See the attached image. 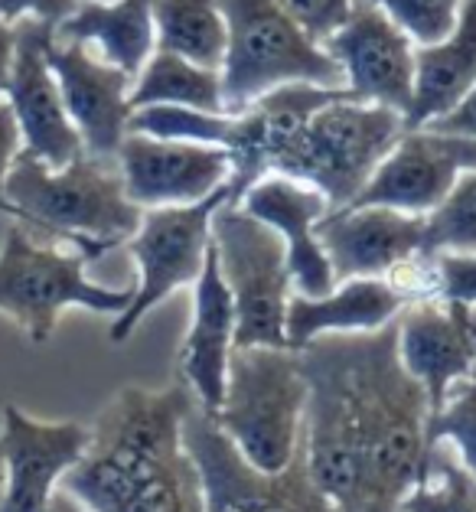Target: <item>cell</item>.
<instances>
[{
  "mask_svg": "<svg viewBox=\"0 0 476 512\" xmlns=\"http://www.w3.org/2000/svg\"><path fill=\"white\" fill-rule=\"evenodd\" d=\"M405 131V115L343 92L310 115L284 177L317 186L330 209L349 206Z\"/></svg>",
  "mask_w": 476,
  "mask_h": 512,
  "instance_id": "52a82bcc",
  "label": "cell"
},
{
  "mask_svg": "<svg viewBox=\"0 0 476 512\" xmlns=\"http://www.w3.org/2000/svg\"><path fill=\"white\" fill-rule=\"evenodd\" d=\"M349 89H327V85H281L268 95H261L242 111H225L219 147L232 157V203L255 180L268 173H284L287 160L294 154V144L304 124L317 108Z\"/></svg>",
  "mask_w": 476,
  "mask_h": 512,
  "instance_id": "7c38bea8",
  "label": "cell"
},
{
  "mask_svg": "<svg viewBox=\"0 0 476 512\" xmlns=\"http://www.w3.org/2000/svg\"><path fill=\"white\" fill-rule=\"evenodd\" d=\"M89 255L79 248L62 252L56 242L40 239L14 219L0 245V314L23 330L33 346L56 333L62 310L85 307L92 314L118 317L128 310L134 287H105L85 274Z\"/></svg>",
  "mask_w": 476,
  "mask_h": 512,
  "instance_id": "8992f818",
  "label": "cell"
},
{
  "mask_svg": "<svg viewBox=\"0 0 476 512\" xmlns=\"http://www.w3.org/2000/svg\"><path fill=\"white\" fill-rule=\"evenodd\" d=\"M49 69L59 82L62 102L82 137L85 154L115 160L131 134V76L111 66L92 46L56 40L46 49Z\"/></svg>",
  "mask_w": 476,
  "mask_h": 512,
  "instance_id": "e0dca14e",
  "label": "cell"
},
{
  "mask_svg": "<svg viewBox=\"0 0 476 512\" xmlns=\"http://www.w3.org/2000/svg\"><path fill=\"white\" fill-rule=\"evenodd\" d=\"M424 278L418 297L476 307V252L473 255H431L421 258Z\"/></svg>",
  "mask_w": 476,
  "mask_h": 512,
  "instance_id": "4dcf8cb0",
  "label": "cell"
},
{
  "mask_svg": "<svg viewBox=\"0 0 476 512\" xmlns=\"http://www.w3.org/2000/svg\"><path fill=\"white\" fill-rule=\"evenodd\" d=\"M183 437L203 477L209 512H336L320 486L310 480L304 444L284 470H255L219 431L216 418L196 402L186 411Z\"/></svg>",
  "mask_w": 476,
  "mask_h": 512,
  "instance_id": "30bf717a",
  "label": "cell"
},
{
  "mask_svg": "<svg viewBox=\"0 0 476 512\" xmlns=\"http://www.w3.org/2000/svg\"><path fill=\"white\" fill-rule=\"evenodd\" d=\"M4 199L20 226L46 242H69L89 261L128 242L144 212L124 193L115 160L92 154L66 167H46L20 151L7 173Z\"/></svg>",
  "mask_w": 476,
  "mask_h": 512,
  "instance_id": "3957f363",
  "label": "cell"
},
{
  "mask_svg": "<svg viewBox=\"0 0 476 512\" xmlns=\"http://www.w3.org/2000/svg\"><path fill=\"white\" fill-rule=\"evenodd\" d=\"M454 141V151L460 157L463 170H476V141H463V137H450Z\"/></svg>",
  "mask_w": 476,
  "mask_h": 512,
  "instance_id": "74e56055",
  "label": "cell"
},
{
  "mask_svg": "<svg viewBox=\"0 0 476 512\" xmlns=\"http://www.w3.org/2000/svg\"><path fill=\"white\" fill-rule=\"evenodd\" d=\"M323 49L356 98L405 115L415 89V43L372 0H353L349 17L323 40Z\"/></svg>",
  "mask_w": 476,
  "mask_h": 512,
  "instance_id": "9a60e30c",
  "label": "cell"
},
{
  "mask_svg": "<svg viewBox=\"0 0 476 512\" xmlns=\"http://www.w3.org/2000/svg\"><path fill=\"white\" fill-rule=\"evenodd\" d=\"M157 49L206 69H222L225 17L219 0H154Z\"/></svg>",
  "mask_w": 476,
  "mask_h": 512,
  "instance_id": "484cf974",
  "label": "cell"
},
{
  "mask_svg": "<svg viewBox=\"0 0 476 512\" xmlns=\"http://www.w3.org/2000/svg\"><path fill=\"white\" fill-rule=\"evenodd\" d=\"M46 512H92V509L85 503H79V499H75L69 490H62V486H59V490L53 493V499H49Z\"/></svg>",
  "mask_w": 476,
  "mask_h": 512,
  "instance_id": "8d00e7d4",
  "label": "cell"
},
{
  "mask_svg": "<svg viewBox=\"0 0 476 512\" xmlns=\"http://www.w3.org/2000/svg\"><path fill=\"white\" fill-rule=\"evenodd\" d=\"M20 151H23V144H20L17 118H14V111H10L7 98H0V206H10L4 199V183Z\"/></svg>",
  "mask_w": 476,
  "mask_h": 512,
  "instance_id": "836d02e7",
  "label": "cell"
},
{
  "mask_svg": "<svg viewBox=\"0 0 476 512\" xmlns=\"http://www.w3.org/2000/svg\"><path fill=\"white\" fill-rule=\"evenodd\" d=\"M415 301L392 278H349L336 281L327 294H291L287 301V346L304 349L330 333H372L395 323L398 314Z\"/></svg>",
  "mask_w": 476,
  "mask_h": 512,
  "instance_id": "7402d4cb",
  "label": "cell"
},
{
  "mask_svg": "<svg viewBox=\"0 0 476 512\" xmlns=\"http://www.w3.org/2000/svg\"><path fill=\"white\" fill-rule=\"evenodd\" d=\"M402 512H476V477L447 444H434L428 470L408 493Z\"/></svg>",
  "mask_w": 476,
  "mask_h": 512,
  "instance_id": "83f0119b",
  "label": "cell"
},
{
  "mask_svg": "<svg viewBox=\"0 0 476 512\" xmlns=\"http://www.w3.org/2000/svg\"><path fill=\"white\" fill-rule=\"evenodd\" d=\"M0 216H10V219H14V209H10V206H0Z\"/></svg>",
  "mask_w": 476,
  "mask_h": 512,
  "instance_id": "f35d334b",
  "label": "cell"
},
{
  "mask_svg": "<svg viewBox=\"0 0 476 512\" xmlns=\"http://www.w3.org/2000/svg\"><path fill=\"white\" fill-rule=\"evenodd\" d=\"M170 105L193 111H225L222 72L196 66V62L154 49L131 82V108Z\"/></svg>",
  "mask_w": 476,
  "mask_h": 512,
  "instance_id": "d4e9b609",
  "label": "cell"
},
{
  "mask_svg": "<svg viewBox=\"0 0 476 512\" xmlns=\"http://www.w3.org/2000/svg\"><path fill=\"white\" fill-rule=\"evenodd\" d=\"M307 376L287 346L232 349L225 392L212 411L219 431L255 470L278 473L304 444Z\"/></svg>",
  "mask_w": 476,
  "mask_h": 512,
  "instance_id": "277c9868",
  "label": "cell"
},
{
  "mask_svg": "<svg viewBox=\"0 0 476 512\" xmlns=\"http://www.w3.org/2000/svg\"><path fill=\"white\" fill-rule=\"evenodd\" d=\"M17 53L10 66L4 98L17 118L23 154L36 157L46 167H66L85 154L82 137L62 102L59 82L49 69L46 49L53 43L56 27L40 20H20Z\"/></svg>",
  "mask_w": 476,
  "mask_h": 512,
  "instance_id": "5bb4252c",
  "label": "cell"
},
{
  "mask_svg": "<svg viewBox=\"0 0 476 512\" xmlns=\"http://www.w3.org/2000/svg\"><path fill=\"white\" fill-rule=\"evenodd\" d=\"M115 164L124 193L137 209L203 203V199L229 190L232 180V157L225 147L177 141V137H150L137 131L124 137Z\"/></svg>",
  "mask_w": 476,
  "mask_h": 512,
  "instance_id": "8fae6325",
  "label": "cell"
},
{
  "mask_svg": "<svg viewBox=\"0 0 476 512\" xmlns=\"http://www.w3.org/2000/svg\"><path fill=\"white\" fill-rule=\"evenodd\" d=\"M235 203L281 235L297 294L320 297L330 291L336 278L317 235V226L330 212V203L317 186L284 177V173H268L248 186Z\"/></svg>",
  "mask_w": 476,
  "mask_h": 512,
  "instance_id": "d6986e66",
  "label": "cell"
},
{
  "mask_svg": "<svg viewBox=\"0 0 476 512\" xmlns=\"http://www.w3.org/2000/svg\"><path fill=\"white\" fill-rule=\"evenodd\" d=\"M225 17L222 98L225 111H242L281 85H327L346 89L333 56L281 0H219Z\"/></svg>",
  "mask_w": 476,
  "mask_h": 512,
  "instance_id": "5b68a950",
  "label": "cell"
},
{
  "mask_svg": "<svg viewBox=\"0 0 476 512\" xmlns=\"http://www.w3.org/2000/svg\"><path fill=\"white\" fill-rule=\"evenodd\" d=\"M476 89V0H463L457 27L441 43L415 46L408 128H431Z\"/></svg>",
  "mask_w": 476,
  "mask_h": 512,
  "instance_id": "603a6c76",
  "label": "cell"
},
{
  "mask_svg": "<svg viewBox=\"0 0 476 512\" xmlns=\"http://www.w3.org/2000/svg\"><path fill=\"white\" fill-rule=\"evenodd\" d=\"M395 327L398 359L428 395L434 415L463 379L476 376V307L415 297Z\"/></svg>",
  "mask_w": 476,
  "mask_h": 512,
  "instance_id": "2e32d148",
  "label": "cell"
},
{
  "mask_svg": "<svg viewBox=\"0 0 476 512\" xmlns=\"http://www.w3.org/2000/svg\"><path fill=\"white\" fill-rule=\"evenodd\" d=\"M56 40L92 46L105 62L134 79L157 49L154 0L79 4V10L56 27Z\"/></svg>",
  "mask_w": 476,
  "mask_h": 512,
  "instance_id": "cb8c5ba5",
  "label": "cell"
},
{
  "mask_svg": "<svg viewBox=\"0 0 476 512\" xmlns=\"http://www.w3.org/2000/svg\"><path fill=\"white\" fill-rule=\"evenodd\" d=\"M333 278H395L424 258V216L388 206H340L317 226Z\"/></svg>",
  "mask_w": 476,
  "mask_h": 512,
  "instance_id": "ac0fdd59",
  "label": "cell"
},
{
  "mask_svg": "<svg viewBox=\"0 0 476 512\" xmlns=\"http://www.w3.org/2000/svg\"><path fill=\"white\" fill-rule=\"evenodd\" d=\"M193 392L128 385L98 411L82 460L62 477L92 512H209L203 477L186 447Z\"/></svg>",
  "mask_w": 476,
  "mask_h": 512,
  "instance_id": "6da1fadb",
  "label": "cell"
},
{
  "mask_svg": "<svg viewBox=\"0 0 476 512\" xmlns=\"http://www.w3.org/2000/svg\"><path fill=\"white\" fill-rule=\"evenodd\" d=\"M14 53H17V27L0 17V98H4V89H7Z\"/></svg>",
  "mask_w": 476,
  "mask_h": 512,
  "instance_id": "d590c367",
  "label": "cell"
},
{
  "mask_svg": "<svg viewBox=\"0 0 476 512\" xmlns=\"http://www.w3.org/2000/svg\"><path fill=\"white\" fill-rule=\"evenodd\" d=\"M229 199L232 193L225 190L193 206H160L141 212V226L124 242L141 281L134 284L128 310L111 323V343H128V336L141 327L150 310L164 304L180 287L196 284L212 248V216Z\"/></svg>",
  "mask_w": 476,
  "mask_h": 512,
  "instance_id": "9c48e42d",
  "label": "cell"
},
{
  "mask_svg": "<svg viewBox=\"0 0 476 512\" xmlns=\"http://www.w3.org/2000/svg\"><path fill=\"white\" fill-rule=\"evenodd\" d=\"M431 444H447L457 460L476 477V376L463 379L447 402L431 415Z\"/></svg>",
  "mask_w": 476,
  "mask_h": 512,
  "instance_id": "f1b7e54d",
  "label": "cell"
},
{
  "mask_svg": "<svg viewBox=\"0 0 476 512\" xmlns=\"http://www.w3.org/2000/svg\"><path fill=\"white\" fill-rule=\"evenodd\" d=\"M476 252V170H460L447 196L424 216V258Z\"/></svg>",
  "mask_w": 476,
  "mask_h": 512,
  "instance_id": "4316f807",
  "label": "cell"
},
{
  "mask_svg": "<svg viewBox=\"0 0 476 512\" xmlns=\"http://www.w3.org/2000/svg\"><path fill=\"white\" fill-rule=\"evenodd\" d=\"M281 4L300 23V30L313 36L317 43H323L349 17L353 0H281Z\"/></svg>",
  "mask_w": 476,
  "mask_h": 512,
  "instance_id": "1f68e13d",
  "label": "cell"
},
{
  "mask_svg": "<svg viewBox=\"0 0 476 512\" xmlns=\"http://www.w3.org/2000/svg\"><path fill=\"white\" fill-rule=\"evenodd\" d=\"M235 349V307L216 255L209 248L203 274L193 284V320L177 353V379L193 392L203 411H216L225 392V372Z\"/></svg>",
  "mask_w": 476,
  "mask_h": 512,
  "instance_id": "44dd1931",
  "label": "cell"
},
{
  "mask_svg": "<svg viewBox=\"0 0 476 512\" xmlns=\"http://www.w3.org/2000/svg\"><path fill=\"white\" fill-rule=\"evenodd\" d=\"M428 131H437L444 137H463V141H476V89L463 98V102L444 115L441 121H434Z\"/></svg>",
  "mask_w": 476,
  "mask_h": 512,
  "instance_id": "e575fe53",
  "label": "cell"
},
{
  "mask_svg": "<svg viewBox=\"0 0 476 512\" xmlns=\"http://www.w3.org/2000/svg\"><path fill=\"white\" fill-rule=\"evenodd\" d=\"M212 255L232 294L235 349L287 346L284 320L294 281L281 235L229 199L212 216Z\"/></svg>",
  "mask_w": 476,
  "mask_h": 512,
  "instance_id": "ba28073f",
  "label": "cell"
},
{
  "mask_svg": "<svg viewBox=\"0 0 476 512\" xmlns=\"http://www.w3.org/2000/svg\"><path fill=\"white\" fill-rule=\"evenodd\" d=\"M92 431L79 421H40L17 405L0 415V512H46L62 477L79 464Z\"/></svg>",
  "mask_w": 476,
  "mask_h": 512,
  "instance_id": "4fadbf2b",
  "label": "cell"
},
{
  "mask_svg": "<svg viewBox=\"0 0 476 512\" xmlns=\"http://www.w3.org/2000/svg\"><path fill=\"white\" fill-rule=\"evenodd\" d=\"M343 379L353 418L359 490L346 512H402L431 454V405L398 359V327L320 336Z\"/></svg>",
  "mask_w": 476,
  "mask_h": 512,
  "instance_id": "7a4b0ae2",
  "label": "cell"
},
{
  "mask_svg": "<svg viewBox=\"0 0 476 512\" xmlns=\"http://www.w3.org/2000/svg\"><path fill=\"white\" fill-rule=\"evenodd\" d=\"M460 170L450 137L428 128H408L349 206H388L428 216L454 186Z\"/></svg>",
  "mask_w": 476,
  "mask_h": 512,
  "instance_id": "ffe728a7",
  "label": "cell"
},
{
  "mask_svg": "<svg viewBox=\"0 0 476 512\" xmlns=\"http://www.w3.org/2000/svg\"><path fill=\"white\" fill-rule=\"evenodd\" d=\"M415 46L441 43L457 27L463 0H372Z\"/></svg>",
  "mask_w": 476,
  "mask_h": 512,
  "instance_id": "f546056e",
  "label": "cell"
},
{
  "mask_svg": "<svg viewBox=\"0 0 476 512\" xmlns=\"http://www.w3.org/2000/svg\"><path fill=\"white\" fill-rule=\"evenodd\" d=\"M82 4H108V0H82Z\"/></svg>",
  "mask_w": 476,
  "mask_h": 512,
  "instance_id": "ab89813d",
  "label": "cell"
},
{
  "mask_svg": "<svg viewBox=\"0 0 476 512\" xmlns=\"http://www.w3.org/2000/svg\"><path fill=\"white\" fill-rule=\"evenodd\" d=\"M82 0H0V17L7 23L40 20L49 27H59L62 20L79 10Z\"/></svg>",
  "mask_w": 476,
  "mask_h": 512,
  "instance_id": "d6a6232c",
  "label": "cell"
}]
</instances>
